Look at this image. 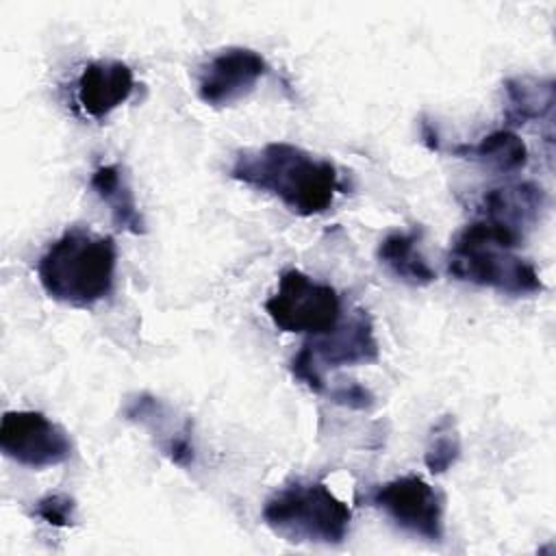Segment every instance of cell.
Here are the masks:
<instances>
[{
	"label": "cell",
	"instance_id": "6da1fadb",
	"mask_svg": "<svg viewBox=\"0 0 556 556\" xmlns=\"http://www.w3.org/2000/svg\"><path fill=\"white\" fill-rule=\"evenodd\" d=\"M230 178L276 195L291 213L302 217L328 211L334 193L341 191L337 167L330 161L287 141L241 150L230 165Z\"/></svg>",
	"mask_w": 556,
	"mask_h": 556
},
{
	"label": "cell",
	"instance_id": "7a4b0ae2",
	"mask_svg": "<svg viewBox=\"0 0 556 556\" xmlns=\"http://www.w3.org/2000/svg\"><path fill=\"white\" fill-rule=\"evenodd\" d=\"M115 265L117 250L111 237L70 228L41 254L37 278L48 298L89 308L111 293Z\"/></svg>",
	"mask_w": 556,
	"mask_h": 556
},
{
	"label": "cell",
	"instance_id": "3957f363",
	"mask_svg": "<svg viewBox=\"0 0 556 556\" xmlns=\"http://www.w3.org/2000/svg\"><path fill=\"white\" fill-rule=\"evenodd\" d=\"M521 237L513 228L480 217L456 235L447 254V274L508 295L539 293L545 289L539 271L515 254Z\"/></svg>",
	"mask_w": 556,
	"mask_h": 556
},
{
	"label": "cell",
	"instance_id": "277c9868",
	"mask_svg": "<svg viewBox=\"0 0 556 556\" xmlns=\"http://www.w3.org/2000/svg\"><path fill=\"white\" fill-rule=\"evenodd\" d=\"M263 521L293 543L337 545L348 536L352 510L324 482H291L265 502Z\"/></svg>",
	"mask_w": 556,
	"mask_h": 556
},
{
	"label": "cell",
	"instance_id": "5b68a950",
	"mask_svg": "<svg viewBox=\"0 0 556 556\" xmlns=\"http://www.w3.org/2000/svg\"><path fill=\"white\" fill-rule=\"evenodd\" d=\"M265 313L282 332L319 337L339 324L341 298L334 287L300 269H287L280 274L278 289L265 300Z\"/></svg>",
	"mask_w": 556,
	"mask_h": 556
},
{
	"label": "cell",
	"instance_id": "8992f818",
	"mask_svg": "<svg viewBox=\"0 0 556 556\" xmlns=\"http://www.w3.org/2000/svg\"><path fill=\"white\" fill-rule=\"evenodd\" d=\"M0 450L24 467L43 469L72 456V439L39 410H7L0 424Z\"/></svg>",
	"mask_w": 556,
	"mask_h": 556
},
{
	"label": "cell",
	"instance_id": "52a82bcc",
	"mask_svg": "<svg viewBox=\"0 0 556 556\" xmlns=\"http://www.w3.org/2000/svg\"><path fill=\"white\" fill-rule=\"evenodd\" d=\"M371 504L415 536L434 543L443 539V497L419 476H400L380 484L371 493Z\"/></svg>",
	"mask_w": 556,
	"mask_h": 556
},
{
	"label": "cell",
	"instance_id": "ba28073f",
	"mask_svg": "<svg viewBox=\"0 0 556 556\" xmlns=\"http://www.w3.org/2000/svg\"><path fill=\"white\" fill-rule=\"evenodd\" d=\"M267 74V61L250 48H226L217 52L198 80V96L208 106H226L248 96Z\"/></svg>",
	"mask_w": 556,
	"mask_h": 556
},
{
	"label": "cell",
	"instance_id": "9c48e42d",
	"mask_svg": "<svg viewBox=\"0 0 556 556\" xmlns=\"http://www.w3.org/2000/svg\"><path fill=\"white\" fill-rule=\"evenodd\" d=\"M311 350L317 367L334 369L358 363H374L378 358V343L367 311L356 308L345 324H337L330 332L304 343Z\"/></svg>",
	"mask_w": 556,
	"mask_h": 556
},
{
	"label": "cell",
	"instance_id": "30bf717a",
	"mask_svg": "<svg viewBox=\"0 0 556 556\" xmlns=\"http://www.w3.org/2000/svg\"><path fill=\"white\" fill-rule=\"evenodd\" d=\"M132 89L135 76L126 63L91 61L78 76L76 100L89 117L104 119L111 111L130 98Z\"/></svg>",
	"mask_w": 556,
	"mask_h": 556
},
{
	"label": "cell",
	"instance_id": "8fae6325",
	"mask_svg": "<svg viewBox=\"0 0 556 556\" xmlns=\"http://www.w3.org/2000/svg\"><path fill=\"white\" fill-rule=\"evenodd\" d=\"M543 208L545 191L534 182H508L493 187L478 204L482 219L513 228L519 235L539 222Z\"/></svg>",
	"mask_w": 556,
	"mask_h": 556
},
{
	"label": "cell",
	"instance_id": "7c38bea8",
	"mask_svg": "<svg viewBox=\"0 0 556 556\" xmlns=\"http://www.w3.org/2000/svg\"><path fill=\"white\" fill-rule=\"evenodd\" d=\"M124 415L126 419L137 421L150 428L154 434H159V447L174 465L189 467L195 460L191 421L185 419L180 426L167 428L165 424L172 419V413L159 397L150 393H141L126 404Z\"/></svg>",
	"mask_w": 556,
	"mask_h": 556
},
{
	"label": "cell",
	"instance_id": "4fadbf2b",
	"mask_svg": "<svg viewBox=\"0 0 556 556\" xmlns=\"http://www.w3.org/2000/svg\"><path fill=\"white\" fill-rule=\"evenodd\" d=\"M89 187L109 206L111 219L119 230H128L132 235L146 232V222L139 213L135 193L119 165L96 167L89 178Z\"/></svg>",
	"mask_w": 556,
	"mask_h": 556
},
{
	"label": "cell",
	"instance_id": "5bb4252c",
	"mask_svg": "<svg viewBox=\"0 0 556 556\" xmlns=\"http://www.w3.org/2000/svg\"><path fill=\"white\" fill-rule=\"evenodd\" d=\"M554 80L515 76L504 83V117L510 126L539 122L552 113Z\"/></svg>",
	"mask_w": 556,
	"mask_h": 556
},
{
	"label": "cell",
	"instance_id": "9a60e30c",
	"mask_svg": "<svg viewBox=\"0 0 556 556\" xmlns=\"http://www.w3.org/2000/svg\"><path fill=\"white\" fill-rule=\"evenodd\" d=\"M452 154L480 165H486L500 174H510L528 163V148L517 132L500 128L484 135L478 143H460L452 148Z\"/></svg>",
	"mask_w": 556,
	"mask_h": 556
},
{
	"label": "cell",
	"instance_id": "2e32d148",
	"mask_svg": "<svg viewBox=\"0 0 556 556\" xmlns=\"http://www.w3.org/2000/svg\"><path fill=\"white\" fill-rule=\"evenodd\" d=\"M380 263L402 282L424 287L434 282L437 274L419 252V232H391L378 245Z\"/></svg>",
	"mask_w": 556,
	"mask_h": 556
},
{
	"label": "cell",
	"instance_id": "e0dca14e",
	"mask_svg": "<svg viewBox=\"0 0 556 556\" xmlns=\"http://www.w3.org/2000/svg\"><path fill=\"white\" fill-rule=\"evenodd\" d=\"M460 456V437L456 430V421L452 415H443L430 430L424 463L430 473H443L452 469V465Z\"/></svg>",
	"mask_w": 556,
	"mask_h": 556
},
{
	"label": "cell",
	"instance_id": "ac0fdd59",
	"mask_svg": "<svg viewBox=\"0 0 556 556\" xmlns=\"http://www.w3.org/2000/svg\"><path fill=\"white\" fill-rule=\"evenodd\" d=\"M33 515L54 528H70L76 519V502L65 493H48L35 502Z\"/></svg>",
	"mask_w": 556,
	"mask_h": 556
},
{
	"label": "cell",
	"instance_id": "d6986e66",
	"mask_svg": "<svg viewBox=\"0 0 556 556\" xmlns=\"http://www.w3.org/2000/svg\"><path fill=\"white\" fill-rule=\"evenodd\" d=\"M291 371L293 376L304 382L311 391L315 393H321L326 389V382H324V371L317 367V363L313 361L311 356V350L306 345H302L298 350V354L291 358Z\"/></svg>",
	"mask_w": 556,
	"mask_h": 556
},
{
	"label": "cell",
	"instance_id": "ffe728a7",
	"mask_svg": "<svg viewBox=\"0 0 556 556\" xmlns=\"http://www.w3.org/2000/svg\"><path fill=\"white\" fill-rule=\"evenodd\" d=\"M330 400H334L337 404L356 408V410H365L374 406V393L358 384V382H348V384H339L337 389L330 391Z\"/></svg>",
	"mask_w": 556,
	"mask_h": 556
}]
</instances>
